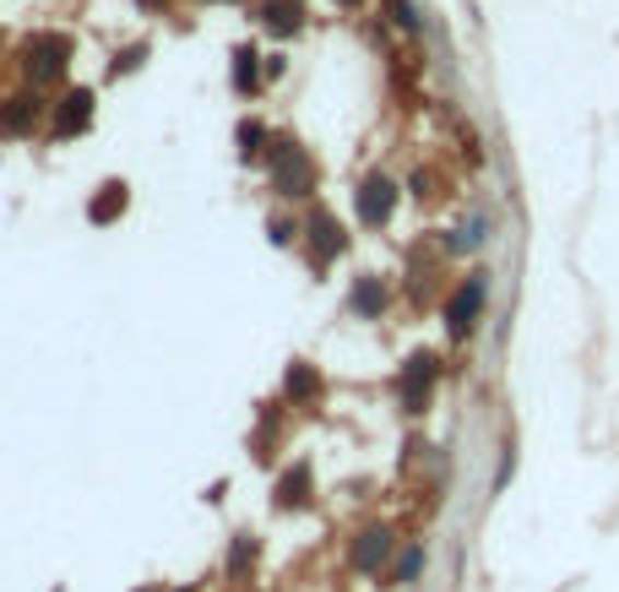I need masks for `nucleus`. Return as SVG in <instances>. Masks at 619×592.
Listing matches in <instances>:
<instances>
[{
	"label": "nucleus",
	"mask_w": 619,
	"mask_h": 592,
	"mask_svg": "<svg viewBox=\"0 0 619 592\" xmlns=\"http://www.w3.org/2000/svg\"><path fill=\"white\" fill-rule=\"evenodd\" d=\"M234 60H240V66H234V82H240V93H256V49H240Z\"/></svg>",
	"instance_id": "nucleus-15"
},
{
	"label": "nucleus",
	"mask_w": 619,
	"mask_h": 592,
	"mask_svg": "<svg viewBox=\"0 0 619 592\" xmlns=\"http://www.w3.org/2000/svg\"><path fill=\"white\" fill-rule=\"evenodd\" d=\"M283 392H289V403H315L320 397V375L310 370L305 359H294L289 375H283Z\"/></svg>",
	"instance_id": "nucleus-9"
},
{
	"label": "nucleus",
	"mask_w": 619,
	"mask_h": 592,
	"mask_svg": "<svg viewBox=\"0 0 619 592\" xmlns=\"http://www.w3.org/2000/svg\"><path fill=\"white\" fill-rule=\"evenodd\" d=\"M261 142H267L261 126H240V152H245V158H261Z\"/></svg>",
	"instance_id": "nucleus-16"
},
{
	"label": "nucleus",
	"mask_w": 619,
	"mask_h": 592,
	"mask_svg": "<svg viewBox=\"0 0 619 592\" xmlns=\"http://www.w3.org/2000/svg\"><path fill=\"white\" fill-rule=\"evenodd\" d=\"M305 234V223H289V218H272V240L278 245H289V240H300Z\"/></svg>",
	"instance_id": "nucleus-17"
},
{
	"label": "nucleus",
	"mask_w": 619,
	"mask_h": 592,
	"mask_svg": "<svg viewBox=\"0 0 619 592\" xmlns=\"http://www.w3.org/2000/svg\"><path fill=\"white\" fill-rule=\"evenodd\" d=\"M278 511H305L310 506V462H300V467H289L283 478H278Z\"/></svg>",
	"instance_id": "nucleus-7"
},
{
	"label": "nucleus",
	"mask_w": 619,
	"mask_h": 592,
	"mask_svg": "<svg viewBox=\"0 0 619 592\" xmlns=\"http://www.w3.org/2000/svg\"><path fill=\"white\" fill-rule=\"evenodd\" d=\"M386 304H392V289H386L381 278H370V272H364V278L353 283V294H348V310H353V315H364V321H381V310H386Z\"/></svg>",
	"instance_id": "nucleus-6"
},
{
	"label": "nucleus",
	"mask_w": 619,
	"mask_h": 592,
	"mask_svg": "<svg viewBox=\"0 0 619 592\" xmlns=\"http://www.w3.org/2000/svg\"><path fill=\"white\" fill-rule=\"evenodd\" d=\"M126 201H131V196H126V185H120V179H109V185H104V196L87 207V218H93V223H109V218H120V212H126Z\"/></svg>",
	"instance_id": "nucleus-11"
},
{
	"label": "nucleus",
	"mask_w": 619,
	"mask_h": 592,
	"mask_svg": "<svg viewBox=\"0 0 619 592\" xmlns=\"http://www.w3.org/2000/svg\"><path fill=\"white\" fill-rule=\"evenodd\" d=\"M392 212H397V185L386 174H370L359 185V223L364 229H381V223H392Z\"/></svg>",
	"instance_id": "nucleus-4"
},
{
	"label": "nucleus",
	"mask_w": 619,
	"mask_h": 592,
	"mask_svg": "<svg viewBox=\"0 0 619 592\" xmlns=\"http://www.w3.org/2000/svg\"><path fill=\"white\" fill-rule=\"evenodd\" d=\"M305 234H310V267H315V272L331 267V262L348 251V234H342V223H337L326 207H315L305 218Z\"/></svg>",
	"instance_id": "nucleus-2"
},
{
	"label": "nucleus",
	"mask_w": 619,
	"mask_h": 592,
	"mask_svg": "<svg viewBox=\"0 0 619 592\" xmlns=\"http://www.w3.org/2000/svg\"><path fill=\"white\" fill-rule=\"evenodd\" d=\"M93 120V93H66L60 109H55V137H71Z\"/></svg>",
	"instance_id": "nucleus-8"
},
{
	"label": "nucleus",
	"mask_w": 619,
	"mask_h": 592,
	"mask_svg": "<svg viewBox=\"0 0 619 592\" xmlns=\"http://www.w3.org/2000/svg\"><path fill=\"white\" fill-rule=\"evenodd\" d=\"M250 566H256V538L250 533H234V544H229V577L240 582Z\"/></svg>",
	"instance_id": "nucleus-12"
},
{
	"label": "nucleus",
	"mask_w": 619,
	"mask_h": 592,
	"mask_svg": "<svg viewBox=\"0 0 619 592\" xmlns=\"http://www.w3.org/2000/svg\"><path fill=\"white\" fill-rule=\"evenodd\" d=\"M483 299H489V278H483V272H472L467 283H457V294L446 299V332H452V337H467V332H472Z\"/></svg>",
	"instance_id": "nucleus-3"
},
{
	"label": "nucleus",
	"mask_w": 619,
	"mask_h": 592,
	"mask_svg": "<svg viewBox=\"0 0 619 592\" xmlns=\"http://www.w3.org/2000/svg\"><path fill=\"white\" fill-rule=\"evenodd\" d=\"M435 381H441V353H413L397 375V397H402V414H424L430 397H435Z\"/></svg>",
	"instance_id": "nucleus-1"
},
{
	"label": "nucleus",
	"mask_w": 619,
	"mask_h": 592,
	"mask_svg": "<svg viewBox=\"0 0 619 592\" xmlns=\"http://www.w3.org/2000/svg\"><path fill=\"white\" fill-rule=\"evenodd\" d=\"M386 560H392V527H364L353 538V571L359 577H381Z\"/></svg>",
	"instance_id": "nucleus-5"
},
{
	"label": "nucleus",
	"mask_w": 619,
	"mask_h": 592,
	"mask_svg": "<svg viewBox=\"0 0 619 592\" xmlns=\"http://www.w3.org/2000/svg\"><path fill=\"white\" fill-rule=\"evenodd\" d=\"M267 27L272 33H294L300 27V0H267Z\"/></svg>",
	"instance_id": "nucleus-13"
},
{
	"label": "nucleus",
	"mask_w": 619,
	"mask_h": 592,
	"mask_svg": "<svg viewBox=\"0 0 619 592\" xmlns=\"http://www.w3.org/2000/svg\"><path fill=\"white\" fill-rule=\"evenodd\" d=\"M419 571H424V544H408V555L397 560V571H392V582H397V588H408V582H413Z\"/></svg>",
	"instance_id": "nucleus-14"
},
{
	"label": "nucleus",
	"mask_w": 619,
	"mask_h": 592,
	"mask_svg": "<svg viewBox=\"0 0 619 592\" xmlns=\"http://www.w3.org/2000/svg\"><path fill=\"white\" fill-rule=\"evenodd\" d=\"M33 120H38V98H11L5 109H0V131H33Z\"/></svg>",
	"instance_id": "nucleus-10"
}]
</instances>
